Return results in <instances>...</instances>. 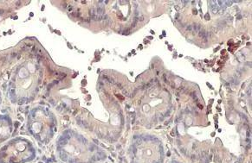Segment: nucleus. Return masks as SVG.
Masks as SVG:
<instances>
[{"label":"nucleus","instance_id":"f257e3e1","mask_svg":"<svg viewBox=\"0 0 252 163\" xmlns=\"http://www.w3.org/2000/svg\"><path fill=\"white\" fill-rule=\"evenodd\" d=\"M42 83V68L38 62L27 60L15 69L8 84L12 103L23 105L35 98Z\"/></svg>","mask_w":252,"mask_h":163},{"label":"nucleus","instance_id":"f03ea898","mask_svg":"<svg viewBox=\"0 0 252 163\" xmlns=\"http://www.w3.org/2000/svg\"><path fill=\"white\" fill-rule=\"evenodd\" d=\"M27 130L36 141L48 143L57 131L55 116L47 107L36 106L27 116Z\"/></svg>","mask_w":252,"mask_h":163},{"label":"nucleus","instance_id":"7ed1b4c3","mask_svg":"<svg viewBox=\"0 0 252 163\" xmlns=\"http://www.w3.org/2000/svg\"><path fill=\"white\" fill-rule=\"evenodd\" d=\"M35 157L32 142L26 138H14L0 149V163H26Z\"/></svg>","mask_w":252,"mask_h":163},{"label":"nucleus","instance_id":"20e7f679","mask_svg":"<svg viewBox=\"0 0 252 163\" xmlns=\"http://www.w3.org/2000/svg\"><path fill=\"white\" fill-rule=\"evenodd\" d=\"M13 132V122L7 115H0V143L6 141Z\"/></svg>","mask_w":252,"mask_h":163},{"label":"nucleus","instance_id":"39448f33","mask_svg":"<svg viewBox=\"0 0 252 163\" xmlns=\"http://www.w3.org/2000/svg\"><path fill=\"white\" fill-rule=\"evenodd\" d=\"M116 97L120 98V100H121V101H123V100H124V98H123V96H121V95L116 94Z\"/></svg>","mask_w":252,"mask_h":163},{"label":"nucleus","instance_id":"423d86ee","mask_svg":"<svg viewBox=\"0 0 252 163\" xmlns=\"http://www.w3.org/2000/svg\"><path fill=\"white\" fill-rule=\"evenodd\" d=\"M191 29H192V26L191 25H189L188 26V28H187V30L189 31V32H191Z\"/></svg>","mask_w":252,"mask_h":163},{"label":"nucleus","instance_id":"0eeeda50","mask_svg":"<svg viewBox=\"0 0 252 163\" xmlns=\"http://www.w3.org/2000/svg\"><path fill=\"white\" fill-rule=\"evenodd\" d=\"M205 19H206V20H209L210 19V15L209 14H206L205 15Z\"/></svg>","mask_w":252,"mask_h":163},{"label":"nucleus","instance_id":"6e6552de","mask_svg":"<svg viewBox=\"0 0 252 163\" xmlns=\"http://www.w3.org/2000/svg\"><path fill=\"white\" fill-rule=\"evenodd\" d=\"M225 52H226V51L225 50L222 51V54H223V55H224V54H225Z\"/></svg>","mask_w":252,"mask_h":163},{"label":"nucleus","instance_id":"1a4fd4ad","mask_svg":"<svg viewBox=\"0 0 252 163\" xmlns=\"http://www.w3.org/2000/svg\"><path fill=\"white\" fill-rule=\"evenodd\" d=\"M198 106L199 107V108L203 109V106H202L201 105H199V104H198Z\"/></svg>","mask_w":252,"mask_h":163},{"label":"nucleus","instance_id":"9d476101","mask_svg":"<svg viewBox=\"0 0 252 163\" xmlns=\"http://www.w3.org/2000/svg\"><path fill=\"white\" fill-rule=\"evenodd\" d=\"M193 13H194V15L197 14V10H193Z\"/></svg>","mask_w":252,"mask_h":163},{"label":"nucleus","instance_id":"9b49d317","mask_svg":"<svg viewBox=\"0 0 252 163\" xmlns=\"http://www.w3.org/2000/svg\"><path fill=\"white\" fill-rule=\"evenodd\" d=\"M1 102H2V98H1V93H0V105H1Z\"/></svg>","mask_w":252,"mask_h":163}]
</instances>
